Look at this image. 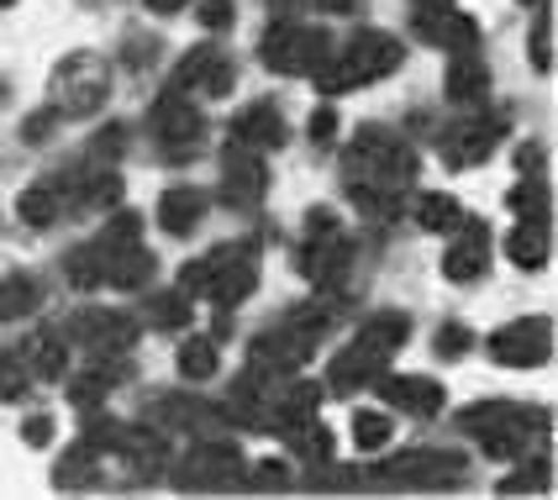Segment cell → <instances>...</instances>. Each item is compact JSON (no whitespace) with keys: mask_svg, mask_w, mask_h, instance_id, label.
Segmentation results:
<instances>
[{"mask_svg":"<svg viewBox=\"0 0 558 500\" xmlns=\"http://www.w3.org/2000/svg\"><path fill=\"white\" fill-rule=\"evenodd\" d=\"M342 174H348V200L374 221H390L401 206V190L416 180V154L405 148L396 132L364 126L342 148Z\"/></svg>","mask_w":558,"mask_h":500,"instance_id":"cell-1","label":"cell"},{"mask_svg":"<svg viewBox=\"0 0 558 500\" xmlns=\"http://www.w3.org/2000/svg\"><path fill=\"white\" fill-rule=\"evenodd\" d=\"M405 338H411V321H405L401 312L369 316V321L353 332V343L338 353V364H332V379H327V385H332L338 395H353V390L374 385V379L385 375V364L405 347Z\"/></svg>","mask_w":558,"mask_h":500,"instance_id":"cell-2","label":"cell"},{"mask_svg":"<svg viewBox=\"0 0 558 500\" xmlns=\"http://www.w3.org/2000/svg\"><path fill=\"white\" fill-rule=\"evenodd\" d=\"M405 59L401 37H390V32H359L353 42H342L327 53V63L311 74L322 95H348L359 90V85H374V80H385V74H396Z\"/></svg>","mask_w":558,"mask_h":500,"instance_id":"cell-3","label":"cell"},{"mask_svg":"<svg viewBox=\"0 0 558 500\" xmlns=\"http://www.w3.org/2000/svg\"><path fill=\"white\" fill-rule=\"evenodd\" d=\"M111 95V63L100 53H69L48 80V111L53 117H90Z\"/></svg>","mask_w":558,"mask_h":500,"instance_id":"cell-4","label":"cell"},{"mask_svg":"<svg viewBox=\"0 0 558 500\" xmlns=\"http://www.w3.org/2000/svg\"><path fill=\"white\" fill-rule=\"evenodd\" d=\"M327 332L322 312H295L290 321H279L275 332H264L253 343V375H295L316 353V338Z\"/></svg>","mask_w":558,"mask_h":500,"instance_id":"cell-5","label":"cell"},{"mask_svg":"<svg viewBox=\"0 0 558 500\" xmlns=\"http://www.w3.org/2000/svg\"><path fill=\"white\" fill-rule=\"evenodd\" d=\"M258 53H264V63H269L275 74H316V69L327 63V53H332V37L316 27H301V22H290V16H279L275 27L264 32Z\"/></svg>","mask_w":558,"mask_h":500,"instance_id":"cell-6","label":"cell"},{"mask_svg":"<svg viewBox=\"0 0 558 500\" xmlns=\"http://www.w3.org/2000/svg\"><path fill=\"white\" fill-rule=\"evenodd\" d=\"M243 474H248V464H243V453H238L232 442L201 438L185 453L174 485H180V490H232V485H243Z\"/></svg>","mask_w":558,"mask_h":500,"instance_id":"cell-7","label":"cell"},{"mask_svg":"<svg viewBox=\"0 0 558 500\" xmlns=\"http://www.w3.org/2000/svg\"><path fill=\"white\" fill-rule=\"evenodd\" d=\"M74 332H80V343H85L95 364H126L137 338H143V327L122 312H85L74 321Z\"/></svg>","mask_w":558,"mask_h":500,"instance_id":"cell-8","label":"cell"},{"mask_svg":"<svg viewBox=\"0 0 558 500\" xmlns=\"http://www.w3.org/2000/svg\"><path fill=\"white\" fill-rule=\"evenodd\" d=\"M548 347H554V327L543 316H522V321L500 327L496 338H490L496 364H511V369H537L548 358Z\"/></svg>","mask_w":558,"mask_h":500,"instance_id":"cell-9","label":"cell"},{"mask_svg":"<svg viewBox=\"0 0 558 500\" xmlns=\"http://www.w3.org/2000/svg\"><path fill=\"white\" fill-rule=\"evenodd\" d=\"M253 284H258V264L248 258V248H217L211 253V280L201 295H211V306L232 312L253 295Z\"/></svg>","mask_w":558,"mask_h":500,"instance_id":"cell-10","label":"cell"},{"mask_svg":"<svg viewBox=\"0 0 558 500\" xmlns=\"http://www.w3.org/2000/svg\"><path fill=\"white\" fill-rule=\"evenodd\" d=\"M264 190H269V169H264L258 148H248V143H227V154H221V200H232V206H258Z\"/></svg>","mask_w":558,"mask_h":500,"instance_id":"cell-11","label":"cell"},{"mask_svg":"<svg viewBox=\"0 0 558 500\" xmlns=\"http://www.w3.org/2000/svg\"><path fill=\"white\" fill-rule=\"evenodd\" d=\"M416 37H427L442 53H469L480 42V27L469 11H453V0H427L416 11Z\"/></svg>","mask_w":558,"mask_h":500,"instance_id":"cell-12","label":"cell"},{"mask_svg":"<svg viewBox=\"0 0 558 500\" xmlns=\"http://www.w3.org/2000/svg\"><path fill=\"white\" fill-rule=\"evenodd\" d=\"M464 459L459 453H401L385 464V485H416V490H437V485H459L464 479Z\"/></svg>","mask_w":558,"mask_h":500,"instance_id":"cell-13","label":"cell"},{"mask_svg":"<svg viewBox=\"0 0 558 500\" xmlns=\"http://www.w3.org/2000/svg\"><path fill=\"white\" fill-rule=\"evenodd\" d=\"M511 132V117L496 111V117H474L459 132H448V169H469V163H485L496 154V143Z\"/></svg>","mask_w":558,"mask_h":500,"instance_id":"cell-14","label":"cell"},{"mask_svg":"<svg viewBox=\"0 0 558 500\" xmlns=\"http://www.w3.org/2000/svg\"><path fill=\"white\" fill-rule=\"evenodd\" d=\"M379 395L390 411H405V416H437L442 411V385L427 375H379Z\"/></svg>","mask_w":558,"mask_h":500,"instance_id":"cell-15","label":"cell"},{"mask_svg":"<svg viewBox=\"0 0 558 500\" xmlns=\"http://www.w3.org/2000/svg\"><path fill=\"white\" fill-rule=\"evenodd\" d=\"M154 427L158 432H190V438H217L221 432V411L206 401H190V395H169L154 406Z\"/></svg>","mask_w":558,"mask_h":500,"instance_id":"cell-16","label":"cell"},{"mask_svg":"<svg viewBox=\"0 0 558 500\" xmlns=\"http://www.w3.org/2000/svg\"><path fill=\"white\" fill-rule=\"evenodd\" d=\"M111 448L122 453V464L137 474V479H154V474L169 469V442H163L158 427H122Z\"/></svg>","mask_w":558,"mask_h":500,"instance_id":"cell-17","label":"cell"},{"mask_svg":"<svg viewBox=\"0 0 558 500\" xmlns=\"http://www.w3.org/2000/svg\"><path fill=\"white\" fill-rule=\"evenodd\" d=\"M485 253H490V232H485V221L469 217V227L453 237V248L442 253V280L453 284H469L485 275Z\"/></svg>","mask_w":558,"mask_h":500,"instance_id":"cell-18","label":"cell"},{"mask_svg":"<svg viewBox=\"0 0 558 500\" xmlns=\"http://www.w3.org/2000/svg\"><path fill=\"white\" fill-rule=\"evenodd\" d=\"M154 126H158V137H169V143H195V137H206V122H201V111L190 106L185 90H169L158 100Z\"/></svg>","mask_w":558,"mask_h":500,"instance_id":"cell-19","label":"cell"},{"mask_svg":"<svg viewBox=\"0 0 558 500\" xmlns=\"http://www.w3.org/2000/svg\"><path fill=\"white\" fill-rule=\"evenodd\" d=\"M206 206H211L206 190L174 185V190H163V200H158V221H163V232L185 237V232H195V221L206 217Z\"/></svg>","mask_w":558,"mask_h":500,"instance_id":"cell-20","label":"cell"},{"mask_svg":"<svg viewBox=\"0 0 558 500\" xmlns=\"http://www.w3.org/2000/svg\"><path fill=\"white\" fill-rule=\"evenodd\" d=\"M485 95H490V69L474 59V48L453 53V63H448V100L453 106H480Z\"/></svg>","mask_w":558,"mask_h":500,"instance_id":"cell-21","label":"cell"},{"mask_svg":"<svg viewBox=\"0 0 558 500\" xmlns=\"http://www.w3.org/2000/svg\"><path fill=\"white\" fill-rule=\"evenodd\" d=\"M59 195H69L80 211H106V206L122 200V180L111 169H100V174H85V180H59Z\"/></svg>","mask_w":558,"mask_h":500,"instance_id":"cell-22","label":"cell"},{"mask_svg":"<svg viewBox=\"0 0 558 500\" xmlns=\"http://www.w3.org/2000/svg\"><path fill=\"white\" fill-rule=\"evenodd\" d=\"M232 143H248V148H279L284 143V122H279L275 106H248L238 122H232Z\"/></svg>","mask_w":558,"mask_h":500,"instance_id":"cell-23","label":"cell"},{"mask_svg":"<svg viewBox=\"0 0 558 500\" xmlns=\"http://www.w3.org/2000/svg\"><path fill=\"white\" fill-rule=\"evenodd\" d=\"M506 253L522 269H543L548 264V221H517L511 237H506Z\"/></svg>","mask_w":558,"mask_h":500,"instance_id":"cell-24","label":"cell"},{"mask_svg":"<svg viewBox=\"0 0 558 500\" xmlns=\"http://www.w3.org/2000/svg\"><path fill=\"white\" fill-rule=\"evenodd\" d=\"M148 280H154V253H143L137 243L106 258V284H117V290H143Z\"/></svg>","mask_w":558,"mask_h":500,"instance_id":"cell-25","label":"cell"},{"mask_svg":"<svg viewBox=\"0 0 558 500\" xmlns=\"http://www.w3.org/2000/svg\"><path fill=\"white\" fill-rule=\"evenodd\" d=\"M117 375H122V364H95V358H90V369H85V375L74 379V390H69V401H74V406H80V411L100 406V401H106V390L117 385Z\"/></svg>","mask_w":558,"mask_h":500,"instance_id":"cell-26","label":"cell"},{"mask_svg":"<svg viewBox=\"0 0 558 500\" xmlns=\"http://www.w3.org/2000/svg\"><path fill=\"white\" fill-rule=\"evenodd\" d=\"M16 211H22V221H27V227H53V221H59V211H63L59 185H32V190H22Z\"/></svg>","mask_w":558,"mask_h":500,"instance_id":"cell-27","label":"cell"},{"mask_svg":"<svg viewBox=\"0 0 558 500\" xmlns=\"http://www.w3.org/2000/svg\"><path fill=\"white\" fill-rule=\"evenodd\" d=\"M22 358H27L32 379H63V369H69V353H63V343H59V338H48V332H43V338H32Z\"/></svg>","mask_w":558,"mask_h":500,"instance_id":"cell-28","label":"cell"},{"mask_svg":"<svg viewBox=\"0 0 558 500\" xmlns=\"http://www.w3.org/2000/svg\"><path fill=\"white\" fill-rule=\"evenodd\" d=\"M459 221H464V211H459L453 195H437L433 190V195L416 200V227H422V232H453Z\"/></svg>","mask_w":558,"mask_h":500,"instance_id":"cell-29","label":"cell"},{"mask_svg":"<svg viewBox=\"0 0 558 500\" xmlns=\"http://www.w3.org/2000/svg\"><path fill=\"white\" fill-rule=\"evenodd\" d=\"M137 237H143V217H137V211H117V217L95 232V248H100V258H111V253L132 248Z\"/></svg>","mask_w":558,"mask_h":500,"instance_id":"cell-30","label":"cell"},{"mask_svg":"<svg viewBox=\"0 0 558 500\" xmlns=\"http://www.w3.org/2000/svg\"><path fill=\"white\" fill-rule=\"evenodd\" d=\"M217 53H211V48H190L185 59L174 63V74H169V90H201V85H206V74H211V69H217Z\"/></svg>","mask_w":558,"mask_h":500,"instance_id":"cell-31","label":"cell"},{"mask_svg":"<svg viewBox=\"0 0 558 500\" xmlns=\"http://www.w3.org/2000/svg\"><path fill=\"white\" fill-rule=\"evenodd\" d=\"M221 369V347L211 343V338H190L185 347H180V375L185 379H211Z\"/></svg>","mask_w":558,"mask_h":500,"instance_id":"cell-32","label":"cell"},{"mask_svg":"<svg viewBox=\"0 0 558 500\" xmlns=\"http://www.w3.org/2000/svg\"><path fill=\"white\" fill-rule=\"evenodd\" d=\"M284 438H295V448H301L306 464H327V459H332V432H327L322 422H311V416L306 422H295Z\"/></svg>","mask_w":558,"mask_h":500,"instance_id":"cell-33","label":"cell"},{"mask_svg":"<svg viewBox=\"0 0 558 500\" xmlns=\"http://www.w3.org/2000/svg\"><path fill=\"white\" fill-rule=\"evenodd\" d=\"M390 438H396V422H390L385 411H359V416H353V442H359L364 453H379Z\"/></svg>","mask_w":558,"mask_h":500,"instance_id":"cell-34","label":"cell"},{"mask_svg":"<svg viewBox=\"0 0 558 500\" xmlns=\"http://www.w3.org/2000/svg\"><path fill=\"white\" fill-rule=\"evenodd\" d=\"M511 211L522 221H548V185H543L537 174H527L522 185L511 190Z\"/></svg>","mask_w":558,"mask_h":500,"instance_id":"cell-35","label":"cell"},{"mask_svg":"<svg viewBox=\"0 0 558 500\" xmlns=\"http://www.w3.org/2000/svg\"><path fill=\"white\" fill-rule=\"evenodd\" d=\"M69 284L74 290H95V284H106V258H100V248H74L69 253Z\"/></svg>","mask_w":558,"mask_h":500,"instance_id":"cell-36","label":"cell"},{"mask_svg":"<svg viewBox=\"0 0 558 500\" xmlns=\"http://www.w3.org/2000/svg\"><path fill=\"white\" fill-rule=\"evenodd\" d=\"M37 306V284L27 275H5L0 284V321H11V316H27Z\"/></svg>","mask_w":558,"mask_h":500,"instance_id":"cell-37","label":"cell"},{"mask_svg":"<svg viewBox=\"0 0 558 500\" xmlns=\"http://www.w3.org/2000/svg\"><path fill=\"white\" fill-rule=\"evenodd\" d=\"M154 327L174 332V327H190V306H185V290H169V295H154Z\"/></svg>","mask_w":558,"mask_h":500,"instance_id":"cell-38","label":"cell"},{"mask_svg":"<svg viewBox=\"0 0 558 500\" xmlns=\"http://www.w3.org/2000/svg\"><path fill=\"white\" fill-rule=\"evenodd\" d=\"M32 385V369L22 353H11V358H0V401H22Z\"/></svg>","mask_w":558,"mask_h":500,"instance_id":"cell-39","label":"cell"},{"mask_svg":"<svg viewBox=\"0 0 558 500\" xmlns=\"http://www.w3.org/2000/svg\"><path fill=\"white\" fill-rule=\"evenodd\" d=\"M85 464H95V453L85 448V442H80V448H74V453H69V459L59 464V490H80L85 479H95V469L85 474Z\"/></svg>","mask_w":558,"mask_h":500,"instance_id":"cell-40","label":"cell"},{"mask_svg":"<svg viewBox=\"0 0 558 500\" xmlns=\"http://www.w3.org/2000/svg\"><path fill=\"white\" fill-rule=\"evenodd\" d=\"M543 485H548V464H543V459H532L517 479H500V496H511V490L522 496V490H543Z\"/></svg>","mask_w":558,"mask_h":500,"instance_id":"cell-41","label":"cell"},{"mask_svg":"<svg viewBox=\"0 0 558 500\" xmlns=\"http://www.w3.org/2000/svg\"><path fill=\"white\" fill-rule=\"evenodd\" d=\"M195 16H201V27L227 32L232 27V16H238V5H232V0H201V11H195Z\"/></svg>","mask_w":558,"mask_h":500,"instance_id":"cell-42","label":"cell"},{"mask_svg":"<svg viewBox=\"0 0 558 500\" xmlns=\"http://www.w3.org/2000/svg\"><path fill=\"white\" fill-rule=\"evenodd\" d=\"M464 347H474V332H469V327H459V321H448V327L437 332V353H442V358H459Z\"/></svg>","mask_w":558,"mask_h":500,"instance_id":"cell-43","label":"cell"},{"mask_svg":"<svg viewBox=\"0 0 558 500\" xmlns=\"http://www.w3.org/2000/svg\"><path fill=\"white\" fill-rule=\"evenodd\" d=\"M243 479H248V485H258V490H284V485H290V469H284L279 459H269V464H258V469H248Z\"/></svg>","mask_w":558,"mask_h":500,"instance_id":"cell-44","label":"cell"},{"mask_svg":"<svg viewBox=\"0 0 558 500\" xmlns=\"http://www.w3.org/2000/svg\"><path fill=\"white\" fill-rule=\"evenodd\" d=\"M22 442H27V448H48V442H53V416H27Z\"/></svg>","mask_w":558,"mask_h":500,"instance_id":"cell-45","label":"cell"},{"mask_svg":"<svg viewBox=\"0 0 558 500\" xmlns=\"http://www.w3.org/2000/svg\"><path fill=\"white\" fill-rule=\"evenodd\" d=\"M311 137H316V143H332V137H338V117H332V106H322V111L311 117Z\"/></svg>","mask_w":558,"mask_h":500,"instance_id":"cell-46","label":"cell"},{"mask_svg":"<svg viewBox=\"0 0 558 500\" xmlns=\"http://www.w3.org/2000/svg\"><path fill=\"white\" fill-rule=\"evenodd\" d=\"M206 95H227L232 90V63H217L211 74H206V85H201Z\"/></svg>","mask_w":558,"mask_h":500,"instance_id":"cell-47","label":"cell"},{"mask_svg":"<svg viewBox=\"0 0 558 500\" xmlns=\"http://www.w3.org/2000/svg\"><path fill=\"white\" fill-rule=\"evenodd\" d=\"M122 137H126V126H106V132H100V143H95V154L117 158V154H122Z\"/></svg>","mask_w":558,"mask_h":500,"instance_id":"cell-48","label":"cell"},{"mask_svg":"<svg viewBox=\"0 0 558 500\" xmlns=\"http://www.w3.org/2000/svg\"><path fill=\"white\" fill-rule=\"evenodd\" d=\"M532 63L548 69V22H543V16H537V27H532Z\"/></svg>","mask_w":558,"mask_h":500,"instance_id":"cell-49","label":"cell"},{"mask_svg":"<svg viewBox=\"0 0 558 500\" xmlns=\"http://www.w3.org/2000/svg\"><path fill=\"white\" fill-rule=\"evenodd\" d=\"M53 122H59V117H53V111L43 106V111H37V117L22 126V132H27V143H43V132H53Z\"/></svg>","mask_w":558,"mask_h":500,"instance_id":"cell-50","label":"cell"},{"mask_svg":"<svg viewBox=\"0 0 558 500\" xmlns=\"http://www.w3.org/2000/svg\"><path fill=\"white\" fill-rule=\"evenodd\" d=\"M143 5H148L154 16H174V11H185L190 0H143Z\"/></svg>","mask_w":558,"mask_h":500,"instance_id":"cell-51","label":"cell"},{"mask_svg":"<svg viewBox=\"0 0 558 500\" xmlns=\"http://www.w3.org/2000/svg\"><path fill=\"white\" fill-rule=\"evenodd\" d=\"M316 5H322V11H338V16H342V11H353L359 0H316Z\"/></svg>","mask_w":558,"mask_h":500,"instance_id":"cell-52","label":"cell"},{"mask_svg":"<svg viewBox=\"0 0 558 500\" xmlns=\"http://www.w3.org/2000/svg\"><path fill=\"white\" fill-rule=\"evenodd\" d=\"M11 5H16V0H0V11H11Z\"/></svg>","mask_w":558,"mask_h":500,"instance_id":"cell-53","label":"cell"},{"mask_svg":"<svg viewBox=\"0 0 558 500\" xmlns=\"http://www.w3.org/2000/svg\"><path fill=\"white\" fill-rule=\"evenodd\" d=\"M522 5H543V0H522Z\"/></svg>","mask_w":558,"mask_h":500,"instance_id":"cell-54","label":"cell"},{"mask_svg":"<svg viewBox=\"0 0 558 500\" xmlns=\"http://www.w3.org/2000/svg\"><path fill=\"white\" fill-rule=\"evenodd\" d=\"M422 5H427V0H422Z\"/></svg>","mask_w":558,"mask_h":500,"instance_id":"cell-55","label":"cell"}]
</instances>
